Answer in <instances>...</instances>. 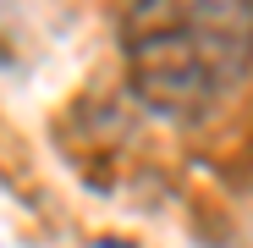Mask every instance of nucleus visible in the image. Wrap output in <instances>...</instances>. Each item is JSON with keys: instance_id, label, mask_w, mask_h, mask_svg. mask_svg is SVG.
<instances>
[{"instance_id": "1", "label": "nucleus", "mask_w": 253, "mask_h": 248, "mask_svg": "<svg viewBox=\"0 0 253 248\" xmlns=\"http://www.w3.org/2000/svg\"><path fill=\"white\" fill-rule=\"evenodd\" d=\"M121 50L149 110L204 121L253 66V0H138Z\"/></svg>"}]
</instances>
